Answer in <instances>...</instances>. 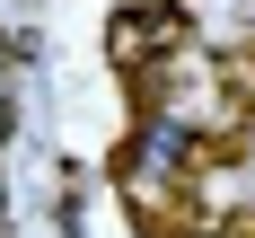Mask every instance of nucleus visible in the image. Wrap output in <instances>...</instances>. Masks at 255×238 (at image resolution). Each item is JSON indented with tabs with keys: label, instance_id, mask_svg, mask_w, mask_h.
<instances>
[{
	"label": "nucleus",
	"instance_id": "nucleus-1",
	"mask_svg": "<svg viewBox=\"0 0 255 238\" xmlns=\"http://www.w3.org/2000/svg\"><path fill=\"white\" fill-rule=\"evenodd\" d=\"M194 168H203V141H194V124H185V115H150V124L132 132V150H124V168H115V177H124L132 194H158V185L194 177Z\"/></svg>",
	"mask_w": 255,
	"mask_h": 238
},
{
	"label": "nucleus",
	"instance_id": "nucleus-2",
	"mask_svg": "<svg viewBox=\"0 0 255 238\" xmlns=\"http://www.w3.org/2000/svg\"><path fill=\"white\" fill-rule=\"evenodd\" d=\"M185 35H194L185 0H132L124 18H115V62H124V71H150L158 53H176Z\"/></svg>",
	"mask_w": 255,
	"mask_h": 238
}]
</instances>
